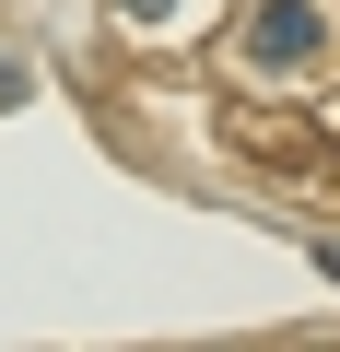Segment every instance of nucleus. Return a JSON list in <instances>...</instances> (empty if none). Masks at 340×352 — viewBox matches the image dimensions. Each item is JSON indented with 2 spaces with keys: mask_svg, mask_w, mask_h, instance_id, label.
Here are the masks:
<instances>
[{
  "mask_svg": "<svg viewBox=\"0 0 340 352\" xmlns=\"http://www.w3.org/2000/svg\"><path fill=\"white\" fill-rule=\"evenodd\" d=\"M0 106H24V59L12 47H0Z\"/></svg>",
  "mask_w": 340,
  "mask_h": 352,
  "instance_id": "obj_2",
  "label": "nucleus"
},
{
  "mask_svg": "<svg viewBox=\"0 0 340 352\" xmlns=\"http://www.w3.org/2000/svg\"><path fill=\"white\" fill-rule=\"evenodd\" d=\"M317 270H328V282H340V235H317Z\"/></svg>",
  "mask_w": 340,
  "mask_h": 352,
  "instance_id": "obj_3",
  "label": "nucleus"
},
{
  "mask_svg": "<svg viewBox=\"0 0 340 352\" xmlns=\"http://www.w3.org/2000/svg\"><path fill=\"white\" fill-rule=\"evenodd\" d=\"M247 47H258L270 71H293V59H317V12H305V0H270V12L247 24Z\"/></svg>",
  "mask_w": 340,
  "mask_h": 352,
  "instance_id": "obj_1",
  "label": "nucleus"
},
{
  "mask_svg": "<svg viewBox=\"0 0 340 352\" xmlns=\"http://www.w3.org/2000/svg\"><path fill=\"white\" fill-rule=\"evenodd\" d=\"M117 12H164V0H117Z\"/></svg>",
  "mask_w": 340,
  "mask_h": 352,
  "instance_id": "obj_4",
  "label": "nucleus"
}]
</instances>
